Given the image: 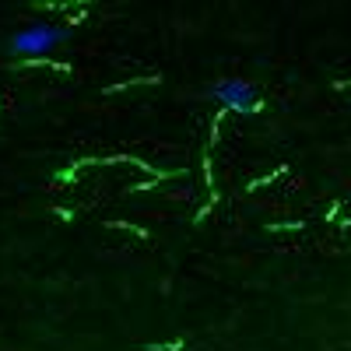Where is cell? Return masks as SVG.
I'll return each instance as SVG.
<instances>
[{"label": "cell", "mask_w": 351, "mask_h": 351, "mask_svg": "<svg viewBox=\"0 0 351 351\" xmlns=\"http://www.w3.org/2000/svg\"><path fill=\"white\" fill-rule=\"evenodd\" d=\"M74 36V28L67 25H49V21H36L21 28V32H14L8 39V49L14 56H49L53 49H60L67 39Z\"/></svg>", "instance_id": "6da1fadb"}, {"label": "cell", "mask_w": 351, "mask_h": 351, "mask_svg": "<svg viewBox=\"0 0 351 351\" xmlns=\"http://www.w3.org/2000/svg\"><path fill=\"white\" fill-rule=\"evenodd\" d=\"M208 99L228 112H239V116H253L263 106V92L246 77H218L208 88Z\"/></svg>", "instance_id": "7a4b0ae2"}]
</instances>
